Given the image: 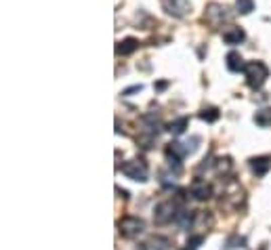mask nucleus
Instances as JSON below:
<instances>
[{"label":"nucleus","instance_id":"obj_1","mask_svg":"<svg viewBox=\"0 0 271 250\" xmlns=\"http://www.w3.org/2000/svg\"><path fill=\"white\" fill-rule=\"evenodd\" d=\"M244 76H246V85H248L252 91H256V89H261L265 85L269 71H267L265 63L250 61V63H246V67H244Z\"/></svg>","mask_w":271,"mask_h":250},{"label":"nucleus","instance_id":"obj_2","mask_svg":"<svg viewBox=\"0 0 271 250\" xmlns=\"http://www.w3.org/2000/svg\"><path fill=\"white\" fill-rule=\"evenodd\" d=\"M122 173H124L128 179L137 181V183H145L147 177H149L147 164H145V160H141V158H135V160H131V162H126V164L122 166Z\"/></svg>","mask_w":271,"mask_h":250},{"label":"nucleus","instance_id":"obj_3","mask_svg":"<svg viewBox=\"0 0 271 250\" xmlns=\"http://www.w3.org/2000/svg\"><path fill=\"white\" fill-rule=\"evenodd\" d=\"M145 223L139 217H122L118 221V231H120L124 237H137L139 233H143Z\"/></svg>","mask_w":271,"mask_h":250},{"label":"nucleus","instance_id":"obj_4","mask_svg":"<svg viewBox=\"0 0 271 250\" xmlns=\"http://www.w3.org/2000/svg\"><path fill=\"white\" fill-rule=\"evenodd\" d=\"M174 217H176V204H174L172 200L160 202V204L156 206V210H154V221H156L158 225H166V223H170Z\"/></svg>","mask_w":271,"mask_h":250},{"label":"nucleus","instance_id":"obj_5","mask_svg":"<svg viewBox=\"0 0 271 250\" xmlns=\"http://www.w3.org/2000/svg\"><path fill=\"white\" fill-rule=\"evenodd\" d=\"M162 9L166 11L170 17L181 19L185 15H190L192 5H190V0H162Z\"/></svg>","mask_w":271,"mask_h":250},{"label":"nucleus","instance_id":"obj_6","mask_svg":"<svg viewBox=\"0 0 271 250\" xmlns=\"http://www.w3.org/2000/svg\"><path fill=\"white\" fill-rule=\"evenodd\" d=\"M190 194H192V198H196V200H200V202H204V200H208L210 196H213V187H210L206 181H194L192 183V187H190Z\"/></svg>","mask_w":271,"mask_h":250},{"label":"nucleus","instance_id":"obj_7","mask_svg":"<svg viewBox=\"0 0 271 250\" xmlns=\"http://www.w3.org/2000/svg\"><path fill=\"white\" fill-rule=\"evenodd\" d=\"M250 169L256 177H263L269 173L271 169V156H258V158H250Z\"/></svg>","mask_w":271,"mask_h":250},{"label":"nucleus","instance_id":"obj_8","mask_svg":"<svg viewBox=\"0 0 271 250\" xmlns=\"http://www.w3.org/2000/svg\"><path fill=\"white\" fill-rule=\"evenodd\" d=\"M225 65H227L229 71H233V74H238V71H244V67H246L242 55H240V53H235V51L227 53V57H225Z\"/></svg>","mask_w":271,"mask_h":250},{"label":"nucleus","instance_id":"obj_9","mask_svg":"<svg viewBox=\"0 0 271 250\" xmlns=\"http://www.w3.org/2000/svg\"><path fill=\"white\" fill-rule=\"evenodd\" d=\"M244 38H246V34H244L242 28L231 26V28H227L225 32H223V42L225 44H240Z\"/></svg>","mask_w":271,"mask_h":250},{"label":"nucleus","instance_id":"obj_10","mask_svg":"<svg viewBox=\"0 0 271 250\" xmlns=\"http://www.w3.org/2000/svg\"><path fill=\"white\" fill-rule=\"evenodd\" d=\"M139 49V40L137 38H124L122 42H118L116 44V55H131Z\"/></svg>","mask_w":271,"mask_h":250},{"label":"nucleus","instance_id":"obj_11","mask_svg":"<svg viewBox=\"0 0 271 250\" xmlns=\"http://www.w3.org/2000/svg\"><path fill=\"white\" fill-rule=\"evenodd\" d=\"M190 126V118H176V120H172L168 126H166V130L172 135V137H179V135H183L185 133V128Z\"/></svg>","mask_w":271,"mask_h":250},{"label":"nucleus","instance_id":"obj_12","mask_svg":"<svg viewBox=\"0 0 271 250\" xmlns=\"http://www.w3.org/2000/svg\"><path fill=\"white\" fill-rule=\"evenodd\" d=\"M168 246H170V242L166 237L156 235V237H149V240L141 246V250H168Z\"/></svg>","mask_w":271,"mask_h":250},{"label":"nucleus","instance_id":"obj_13","mask_svg":"<svg viewBox=\"0 0 271 250\" xmlns=\"http://www.w3.org/2000/svg\"><path fill=\"white\" fill-rule=\"evenodd\" d=\"M223 248L225 250H235V248H246V237H242V235H238V233H231L227 240H225V244H223Z\"/></svg>","mask_w":271,"mask_h":250},{"label":"nucleus","instance_id":"obj_14","mask_svg":"<svg viewBox=\"0 0 271 250\" xmlns=\"http://www.w3.org/2000/svg\"><path fill=\"white\" fill-rule=\"evenodd\" d=\"M254 122L256 126H271V107H263V110H258L254 114Z\"/></svg>","mask_w":271,"mask_h":250},{"label":"nucleus","instance_id":"obj_15","mask_svg":"<svg viewBox=\"0 0 271 250\" xmlns=\"http://www.w3.org/2000/svg\"><path fill=\"white\" fill-rule=\"evenodd\" d=\"M174 221L179 223L181 229H187L194 223V214H192V210H179V212H176V217H174Z\"/></svg>","mask_w":271,"mask_h":250},{"label":"nucleus","instance_id":"obj_16","mask_svg":"<svg viewBox=\"0 0 271 250\" xmlns=\"http://www.w3.org/2000/svg\"><path fill=\"white\" fill-rule=\"evenodd\" d=\"M235 9L240 15H250L254 11V0H235Z\"/></svg>","mask_w":271,"mask_h":250},{"label":"nucleus","instance_id":"obj_17","mask_svg":"<svg viewBox=\"0 0 271 250\" xmlns=\"http://www.w3.org/2000/svg\"><path fill=\"white\" fill-rule=\"evenodd\" d=\"M219 116H221V112L217 110V107H206V110L200 112V118H202V120H206V122H217Z\"/></svg>","mask_w":271,"mask_h":250},{"label":"nucleus","instance_id":"obj_18","mask_svg":"<svg viewBox=\"0 0 271 250\" xmlns=\"http://www.w3.org/2000/svg\"><path fill=\"white\" fill-rule=\"evenodd\" d=\"M202 244H204V235H192L190 240H187V244H185L183 250H198Z\"/></svg>","mask_w":271,"mask_h":250},{"label":"nucleus","instance_id":"obj_19","mask_svg":"<svg viewBox=\"0 0 271 250\" xmlns=\"http://www.w3.org/2000/svg\"><path fill=\"white\" fill-rule=\"evenodd\" d=\"M141 91H143V87H141V85H137V87H131V89H126V91H124V95H126V97H131L133 93H141Z\"/></svg>","mask_w":271,"mask_h":250},{"label":"nucleus","instance_id":"obj_20","mask_svg":"<svg viewBox=\"0 0 271 250\" xmlns=\"http://www.w3.org/2000/svg\"><path fill=\"white\" fill-rule=\"evenodd\" d=\"M229 166H231V164H229V158H225V160H219V164H217V169H219V171H227V169H229Z\"/></svg>","mask_w":271,"mask_h":250},{"label":"nucleus","instance_id":"obj_21","mask_svg":"<svg viewBox=\"0 0 271 250\" xmlns=\"http://www.w3.org/2000/svg\"><path fill=\"white\" fill-rule=\"evenodd\" d=\"M166 87H168V82H158V85H156V89H158V91H164Z\"/></svg>","mask_w":271,"mask_h":250}]
</instances>
